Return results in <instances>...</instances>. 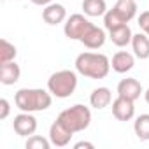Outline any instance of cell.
Returning a JSON list of instances; mask_svg holds the SVG:
<instances>
[{"label": "cell", "instance_id": "cell-24", "mask_svg": "<svg viewBox=\"0 0 149 149\" xmlns=\"http://www.w3.org/2000/svg\"><path fill=\"white\" fill-rule=\"evenodd\" d=\"M74 147H76V149H83V147H88V149H93L95 146H93L91 142H84V140H81V142H77L76 146H74Z\"/></svg>", "mask_w": 149, "mask_h": 149}, {"label": "cell", "instance_id": "cell-12", "mask_svg": "<svg viewBox=\"0 0 149 149\" xmlns=\"http://www.w3.org/2000/svg\"><path fill=\"white\" fill-rule=\"evenodd\" d=\"M42 19L47 23V25H60L67 19V11L61 4H47L44 9H42Z\"/></svg>", "mask_w": 149, "mask_h": 149}, {"label": "cell", "instance_id": "cell-9", "mask_svg": "<svg viewBox=\"0 0 149 149\" xmlns=\"http://www.w3.org/2000/svg\"><path fill=\"white\" fill-rule=\"evenodd\" d=\"M72 137H74V133H72L70 130H67L58 119H56V121L51 125V128H49V140H51V144L56 146V147H65V146H68L70 140H72Z\"/></svg>", "mask_w": 149, "mask_h": 149}, {"label": "cell", "instance_id": "cell-14", "mask_svg": "<svg viewBox=\"0 0 149 149\" xmlns=\"http://www.w3.org/2000/svg\"><path fill=\"white\" fill-rule=\"evenodd\" d=\"M105 37H107V35H105V32H104L102 28L91 25L90 30L81 37V42H83L88 49H98V47H102V46L105 44Z\"/></svg>", "mask_w": 149, "mask_h": 149}, {"label": "cell", "instance_id": "cell-20", "mask_svg": "<svg viewBox=\"0 0 149 149\" xmlns=\"http://www.w3.org/2000/svg\"><path fill=\"white\" fill-rule=\"evenodd\" d=\"M18 51H16V46L11 44L7 39H2L0 40V63H7V61H13L16 58Z\"/></svg>", "mask_w": 149, "mask_h": 149}, {"label": "cell", "instance_id": "cell-6", "mask_svg": "<svg viewBox=\"0 0 149 149\" xmlns=\"http://www.w3.org/2000/svg\"><path fill=\"white\" fill-rule=\"evenodd\" d=\"M91 25L93 23L86 16H83V14H72L70 18H67V23L63 26V32H65V35L70 40H81V37L90 30Z\"/></svg>", "mask_w": 149, "mask_h": 149}, {"label": "cell", "instance_id": "cell-25", "mask_svg": "<svg viewBox=\"0 0 149 149\" xmlns=\"http://www.w3.org/2000/svg\"><path fill=\"white\" fill-rule=\"evenodd\" d=\"M32 4H35V6H42V7H46L47 4H51L53 0H30Z\"/></svg>", "mask_w": 149, "mask_h": 149}, {"label": "cell", "instance_id": "cell-3", "mask_svg": "<svg viewBox=\"0 0 149 149\" xmlns=\"http://www.w3.org/2000/svg\"><path fill=\"white\" fill-rule=\"evenodd\" d=\"M137 14V2L135 0H118L116 6L112 9H107V13L104 14V26L107 32L128 25V21H132Z\"/></svg>", "mask_w": 149, "mask_h": 149}, {"label": "cell", "instance_id": "cell-7", "mask_svg": "<svg viewBox=\"0 0 149 149\" xmlns=\"http://www.w3.org/2000/svg\"><path fill=\"white\" fill-rule=\"evenodd\" d=\"M13 128L19 137H32L37 132V119L32 112H23L18 114L13 121Z\"/></svg>", "mask_w": 149, "mask_h": 149}, {"label": "cell", "instance_id": "cell-17", "mask_svg": "<svg viewBox=\"0 0 149 149\" xmlns=\"http://www.w3.org/2000/svg\"><path fill=\"white\" fill-rule=\"evenodd\" d=\"M132 37H133V33H132V28L128 25L118 26V28H114V30L109 32V39L118 47H125V46L132 44Z\"/></svg>", "mask_w": 149, "mask_h": 149}, {"label": "cell", "instance_id": "cell-1", "mask_svg": "<svg viewBox=\"0 0 149 149\" xmlns=\"http://www.w3.org/2000/svg\"><path fill=\"white\" fill-rule=\"evenodd\" d=\"M77 74L90 79H104L111 70V60L102 53H81L76 58Z\"/></svg>", "mask_w": 149, "mask_h": 149}, {"label": "cell", "instance_id": "cell-22", "mask_svg": "<svg viewBox=\"0 0 149 149\" xmlns=\"http://www.w3.org/2000/svg\"><path fill=\"white\" fill-rule=\"evenodd\" d=\"M139 26H140V30L149 37V11L140 13V16H139Z\"/></svg>", "mask_w": 149, "mask_h": 149}, {"label": "cell", "instance_id": "cell-2", "mask_svg": "<svg viewBox=\"0 0 149 149\" xmlns=\"http://www.w3.org/2000/svg\"><path fill=\"white\" fill-rule=\"evenodd\" d=\"M51 93L42 88H21L14 95V104L23 112H40L51 107Z\"/></svg>", "mask_w": 149, "mask_h": 149}, {"label": "cell", "instance_id": "cell-26", "mask_svg": "<svg viewBox=\"0 0 149 149\" xmlns=\"http://www.w3.org/2000/svg\"><path fill=\"white\" fill-rule=\"evenodd\" d=\"M144 98H146V102H147V104H149V88H147V90H146V93H144Z\"/></svg>", "mask_w": 149, "mask_h": 149}, {"label": "cell", "instance_id": "cell-13", "mask_svg": "<svg viewBox=\"0 0 149 149\" xmlns=\"http://www.w3.org/2000/svg\"><path fill=\"white\" fill-rule=\"evenodd\" d=\"M133 65H135V58L128 51H118L111 60V67L118 74H126L128 70L133 68Z\"/></svg>", "mask_w": 149, "mask_h": 149}, {"label": "cell", "instance_id": "cell-5", "mask_svg": "<svg viewBox=\"0 0 149 149\" xmlns=\"http://www.w3.org/2000/svg\"><path fill=\"white\" fill-rule=\"evenodd\" d=\"M77 88V74L74 70H58L47 79V90L56 98H68Z\"/></svg>", "mask_w": 149, "mask_h": 149}, {"label": "cell", "instance_id": "cell-8", "mask_svg": "<svg viewBox=\"0 0 149 149\" xmlns=\"http://www.w3.org/2000/svg\"><path fill=\"white\" fill-rule=\"evenodd\" d=\"M112 116L118 121H130L135 116V105L133 100H128L125 97H119L112 102Z\"/></svg>", "mask_w": 149, "mask_h": 149}, {"label": "cell", "instance_id": "cell-21", "mask_svg": "<svg viewBox=\"0 0 149 149\" xmlns=\"http://www.w3.org/2000/svg\"><path fill=\"white\" fill-rule=\"evenodd\" d=\"M25 146H26V149H49L53 144H51V140L46 139V137L32 135V137H28V140H26Z\"/></svg>", "mask_w": 149, "mask_h": 149}, {"label": "cell", "instance_id": "cell-15", "mask_svg": "<svg viewBox=\"0 0 149 149\" xmlns=\"http://www.w3.org/2000/svg\"><path fill=\"white\" fill-rule=\"evenodd\" d=\"M111 102H112V93H111V90L105 88V86L95 88V90L91 91V95H90V104H91V107H95V109H105V107L111 105Z\"/></svg>", "mask_w": 149, "mask_h": 149}, {"label": "cell", "instance_id": "cell-4", "mask_svg": "<svg viewBox=\"0 0 149 149\" xmlns=\"http://www.w3.org/2000/svg\"><path fill=\"white\" fill-rule=\"evenodd\" d=\"M56 119L67 130H70L72 133H77V132H84L90 126V123H91V111L86 105H83V104H76V105L61 111Z\"/></svg>", "mask_w": 149, "mask_h": 149}, {"label": "cell", "instance_id": "cell-18", "mask_svg": "<svg viewBox=\"0 0 149 149\" xmlns=\"http://www.w3.org/2000/svg\"><path fill=\"white\" fill-rule=\"evenodd\" d=\"M83 11L90 18H98L107 13L105 0H83Z\"/></svg>", "mask_w": 149, "mask_h": 149}, {"label": "cell", "instance_id": "cell-11", "mask_svg": "<svg viewBox=\"0 0 149 149\" xmlns=\"http://www.w3.org/2000/svg\"><path fill=\"white\" fill-rule=\"evenodd\" d=\"M19 77H21V68L14 60L7 63H0V83L4 86H11L18 83Z\"/></svg>", "mask_w": 149, "mask_h": 149}, {"label": "cell", "instance_id": "cell-10", "mask_svg": "<svg viewBox=\"0 0 149 149\" xmlns=\"http://www.w3.org/2000/svg\"><path fill=\"white\" fill-rule=\"evenodd\" d=\"M140 93H142V86L137 79L133 77H126V79H121L119 84H118V95L119 97H125L128 100H137L140 98Z\"/></svg>", "mask_w": 149, "mask_h": 149}, {"label": "cell", "instance_id": "cell-16", "mask_svg": "<svg viewBox=\"0 0 149 149\" xmlns=\"http://www.w3.org/2000/svg\"><path fill=\"white\" fill-rule=\"evenodd\" d=\"M132 49L133 54L139 60H147L149 58V37L146 33H133L132 37Z\"/></svg>", "mask_w": 149, "mask_h": 149}, {"label": "cell", "instance_id": "cell-19", "mask_svg": "<svg viewBox=\"0 0 149 149\" xmlns=\"http://www.w3.org/2000/svg\"><path fill=\"white\" fill-rule=\"evenodd\" d=\"M133 130L139 140H149V114H140L133 123Z\"/></svg>", "mask_w": 149, "mask_h": 149}, {"label": "cell", "instance_id": "cell-23", "mask_svg": "<svg viewBox=\"0 0 149 149\" xmlns=\"http://www.w3.org/2000/svg\"><path fill=\"white\" fill-rule=\"evenodd\" d=\"M9 112H11V105H9V100L2 98V100H0V119H7Z\"/></svg>", "mask_w": 149, "mask_h": 149}]
</instances>
